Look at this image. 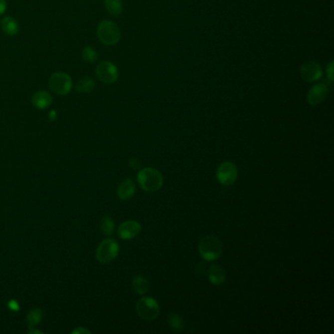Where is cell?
I'll use <instances>...</instances> for the list:
<instances>
[{
	"label": "cell",
	"mask_w": 334,
	"mask_h": 334,
	"mask_svg": "<svg viewBox=\"0 0 334 334\" xmlns=\"http://www.w3.org/2000/svg\"><path fill=\"white\" fill-rule=\"evenodd\" d=\"M119 244L114 239H105L96 250V258L102 264H108L115 260L119 254Z\"/></svg>",
	"instance_id": "8992f818"
},
{
	"label": "cell",
	"mask_w": 334,
	"mask_h": 334,
	"mask_svg": "<svg viewBox=\"0 0 334 334\" xmlns=\"http://www.w3.org/2000/svg\"><path fill=\"white\" fill-rule=\"evenodd\" d=\"M208 279H209V282L212 284L221 285L226 281L225 270L217 264L211 265L208 271Z\"/></svg>",
	"instance_id": "5bb4252c"
},
{
	"label": "cell",
	"mask_w": 334,
	"mask_h": 334,
	"mask_svg": "<svg viewBox=\"0 0 334 334\" xmlns=\"http://www.w3.org/2000/svg\"><path fill=\"white\" fill-rule=\"evenodd\" d=\"M301 77L307 82H314L323 77V69L316 62H308L300 69Z\"/></svg>",
	"instance_id": "9c48e42d"
},
{
	"label": "cell",
	"mask_w": 334,
	"mask_h": 334,
	"mask_svg": "<svg viewBox=\"0 0 334 334\" xmlns=\"http://www.w3.org/2000/svg\"><path fill=\"white\" fill-rule=\"evenodd\" d=\"M132 287L136 294L144 295L149 290V283L144 277L137 276L132 281Z\"/></svg>",
	"instance_id": "e0dca14e"
},
{
	"label": "cell",
	"mask_w": 334,
	"mask_h": 334,
	"mask_svg": "<svg viewBox=\"0 0 334 334\" xmlns=\"http://www.w3.org/2000/svg\"><path fill=\"white\" fill-rule=\"evenodd\" d=\"M97 36L103 44L115 45L121 39V30L116 23L104 20L97 26Z\"/></svg>",
	"instance_id": "3957f363"
},
{
	"label": "cell",
	"mask_w": 334,
	"mask_h": 334,
	"mask_svg": "<svg viewBox=\"0 0 334 334\" xmlns=\"http://www.w3.org/2000/svg\"><path fill=\"white\" fill-rule=\"evenodd\" d=\"M1 28L3 30V32L7 35H10V36H13V35H16L18 32H19V25H18V22L10 17V16H7V17H4L2 20H1Z\"/></svg>",
	"instance_id": "9a60e30c"
},
{
	"label": "cell",
	"mask_w": 334,
	"mask_h": 334,
	"mask_svg": "<svg viewBox=\"0 0 334 334\" xmlns=\"http://www.w3.org/2000/svg\"><path fill=\"white\" fill-rule=\"evenodd\" d=\"M168 324L170 328L176 332H180L183 330V320L178 314H171L168 319Z\"/></svg>",
	"instance_id": "ffe728a7"
},
{
	"label": "cell",
	"mask_w": 334,
	"mask_h": 334,
	"mask_svg": "<svg viewBox=\"0 0 334 334\" xmlns=\"http://www.w3.org/2000/svg\"><path fill=\"white\" fill-rule=\"evenodd\" d=\"M81 56H82V59L88 64H92V63L96 62L97 59H98L97 52L91 46H85L82 50Z\"/></svg>",
	"instance_id": "44dd1931"
},
{
	"label": "cell",
	"mask_w": 334,
	"mask_h": 334,
	"mask_svg": "<svg viewBox=\"0 0 334 334\" xmlns=\"http://www.w3.org/2000/svg\"><path fill=\"white\" fill-rule=\"evenodd\" d=\"M136 313L144 321H154L160 314V306L154 298L143 297L136 304Z\"/></svg>",
	"instance_id": "5b68a950"
},
{
	"label": "cell",
	"mask_w": 334,
	"mask_h": 334,
	"mask_svg": "<svg viewBox=\"0 0 334 334\" xmlns=\"http://www.w3.org/2000/svg\"><path fill=\"white\" fill-rule=\"evenodd\" d=\"M114 222L109 217H104L101 221L100 230L106 235H112L114 232Z\"/></svg>",
	"instance_id": "7402d4cb"
},
{
	"label": "cell",
	"mask_w": 334,
	"mask_h": 334,
	"mask_svg": "<svg viewBox=\"0 0 334 334\" xmlns=\"http://www.w3.org/2000/svg\"><path fill=\"white\" fill-rule=\"evenodd\" d=\"M238 177L237 167L232 162L222 163L217 170V180L225 186L232 185Z\"/></svg>",
	"instance_id": "ba28073f"
},
{
	"label": "cell",
	"mask_w": 334,
	"mask_h": 334,
	"mask_svg": "<svg viewBox=\"0 0 334 334\" xmlns=\"http://www.w3.org/2000/svg\"><path fill=\"white\" fill-rule=\"evenodd\" d=\"M8 307L11 309L12 311H14V312H16V311H18V310H19L18 303H17L16 301H10V302H9V304H8Z\"/></svg>",
	"instance_id": "484cf974"
},
{
	"label": "cell",
	"mask_w": 334,
	"mask_h": 334,
	"mask_svg": "<svg viewBox=\"0 0 334 334\" xmlns=\"http://www.w3.org/2000/svg\"><path fill=\"white\" fill-rule=\"evenodd\" d=\"M334 61H332L328 66H327V77L329 78V80L333 81L334 80Z\"/></svg>",
	"instance_id": "603a6c76"
},
{
	"label": "cell",
	"mask_w": 334,
	"mask_h": 334,
	"mask_svg": "<svg viewBox=\"0 0 334 334\" xmlns=\"http://www.w3.org/2000/svg\"><path fill=\"white\" fill-rule=\"evenodd\" d=\"M141 232V226L135 221L124 222L118 229V234L122 239L129 240L136 237Z\"/></svg>",
	"instance_id": "8fae6325"
},
{
	"label": "cell",
	"mask_w": 334,
	"mask_h": 334,
	"mask_svg": "<svg viewBox=\"0 0 334 334\" xmlns=\"http://www.w3.org/2000/svg\"><path fill=\"white\" fill-rule=\"evenodd\" d=\"M104 6L106 11L112 16H120L124 10L122 0H104Z\"/></svg>",
	"instance_id": "2e32d148"
},
{
	"label": "cell",
	"mask_w": 334,
	"mask_h": 334,
	"mask_svg": "<svg viewBox=\"0 0 334 334\" xmlns=\"http://www.w3.org/2000/svg\"><path fill=\"white\" fill-rule=\"evenodd\" d=\"M41 318H42V312L39 309H34L31 310L26 317V321H27V325L28 327L34 328L36 325H38L41 322Z\"/></svg>",
	"instance_id": "d6986e66"
},
{
	"label": "cell",
	"mask_w": 334,
	"mask_h": 334,
	"mask_svg": "<svg viewBox=\"0 0 334 334\" xmlns=\"http://www.w3.org/2000/svg\"><path fill=\"white\" fill-rule=\"evenodd\" d=\"M51 95L45 90L37 91L31 97V104L38 110H44L48 108L51 105Z\"/></svg>",
	"instance_id": "4fadbf2b"
},
{
	"label": "cell",
	"mask_w": 334,
	"mask_h": 334,
	"mask_svg": "<svg viewBox=\"0 0 334 334\" xmlns=\"http://www.w3.org/2000/svg\"><path fill=\"white\" fill-rule=\"evenodd\" d=\"M137 181L139 186L146 192L158 191L164 183L162 174L153 168H145L138 172Z\"/></svg>",
	"instance_id": "6da1fadb"
},
{
	"label": "cell",
	"mask_w": 334,
	"mask_h": 334,
	"mask_svg": "<svg viewBox=\"0 0 334 334\" xmlns=\"http://www.w3.org/2000/svg\"><path fill=\"white\" fill-rule=\"evenodd\" d=\"M49 88L58 95H67L73 87L72 77L64 72H56L49 77Z\"/></svg>",
	"instance_id": "277c9868"
},
{
	"label": "cell",
	"mask_w": 334,
	"mask_h": 334,
	"mask_svg": "<svg viewBox=\"0 0 334 334\" xmlns=\"http://www.w3.org/2000/svg\"><path fill=\"white\" fill-rule=\"evenodd\" d=\"M198 251L200 256L206 261H216L223 253V243L218 237L207 235L200 240Z\"/></svg>",
	"instance_id": "7a4b0ae2"
},
{
	"label": "cell",
	"mask_w": 334,
	"mask_h": 334,
	"mask_svg": "<svg viewBox=\"0 0 334 334\" xmlns=\"http://www.w3.org/2000/svg\"><path fill=\"white\" fill-rule=\"evenodd\" d=\"M135 190H136V188H135L134 182L132 180H129V179H127V180H123L119 184L117 193H118V196L121 200L127 201L134 195Z\"/></svg>",
	"instance_id": "7c38bea8"
},
{
	"label": "cell",
	"mask_w": 334,
	"mask_h": 334,
	"mask_svg": "<svg viewBox=\"0 0 334 334\" xmlns=\"http://www.w3.org/2000/svg\"><path fill=\"white\" fill-rule=\"evenodd\" d=\"M95 74L97 78L105 84H112L119 77V70L117 66L109 61H103L96 66Z\"/></svg>",
	"instance_id": "52a82bcc"
},
{
	"label": "cell",
	"mask_w": 334,
	"mask_h": 334,
	"mask_svg": "<svg viewBox=\"0 0 334 334\" xmlns=\"http://www.w3.org/2000/svg\"><path fill=\"white\" fill-rule=\"evenodd\" d=\"M6 8H7L6 0H0V16L5 13Z\"/></svg>",
	"instance_id": "d4e9b609"
},
{
	"label": "cell",
	"mask_w": 334,
	"mask_h": 334,
	"mask_svg": "<svg viewBox=\"0 0 334 334\" xmlns=\"http://www.w3.org/2000/svg\"><path fill=\"white\" fill-rule=\"evenodd\" d=\"M95 88V82L91 77L80 78L76 84V90L80 93H89Z\"/></svg>",
	"instance_id": "ac0fdd59"
},
{
	"label": "cell",
	"mask_w": 334,
	"mask_h": 334,
	"mask_svg": "<svg viewBox=\"0 0 334 334\" xmlns=\"http://www.w3.org/2000/svg\"><path fill=\"white\" fill-rule=\"evenodd\" d=\"M329 94L328 85L325 83H317L311 87L307 95V100L311 106H317L325 101Z\"/></svg>",
	"instance_id": "30bf717a"
},
{
	"label": "cell",
	"mask_w": 334,
	"mask_h": 334,
	"mask_svg": "<svg viewBox=\"0 0 334 334\" xmlns=\"http://www.w3.org/2000/svg\"><path fill=\"white\" fill-rule=\"evenodd\" d=\"M129 166H130L132 169H134V170H137V169H139V167H140V164H139V161H138L137 159H134V158H132V159H130V160H129Z\"/></svg>",
	"instance_id": "cb8c5ba5"
},
{
	"label": "cell",
	"mask_w": 334,
	"mask_h": 334,
	"mask_svg": "<svg viewBox=\"0 0 334 334\" xmlns=\"http://www.w3.org/2000/svg\"><path fill=\"white\" fill-rule=\"evenodd\" d=\"M48 117H49V119H51V120H55V119H56V117H57V113H56V111L52 110L51 112L49 113Z\"/></svg>",
	"instance_id": "4316f807"
}]
</instances>
